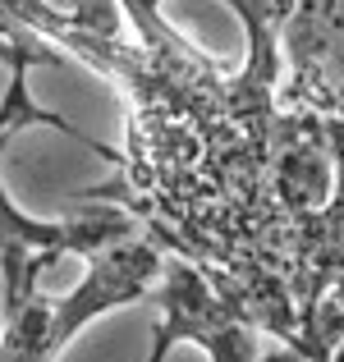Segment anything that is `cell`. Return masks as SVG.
<instances>
[{
    "mask_svg": "<svg viewBox=\"0 0 344 362\" xmlns=\"http://www.w3.org/2000/svg\"><path fill=\"white\" fill-rule=\"evenodd\" d=\"M64 257L46 243H9L0 252L5 271V335H0V362H55L74 330H83L106 308L138 298L156 275V252L147 243H110L92 257V271L64 298H42L37 275Z\"/></svg>",
    "mask_w": 344,
    "mask_h": 362,
    "instance_id": "1",
    "label": "cell"
},
{
    "mask_svg": "<svg viewBox=\"0 0 344 362\" xmlns=\"http://www.w3.org/2000/svg\"><path fill=\"white\" fill-rule=\"evenodd\" d=\"M151 362H166V335H156V354H151Z\"/></svg>",
    "mask_w": 344,
    "mask_h": 362,
    "instance_id": "2",
    "label": "cell"
}]
</instances>
